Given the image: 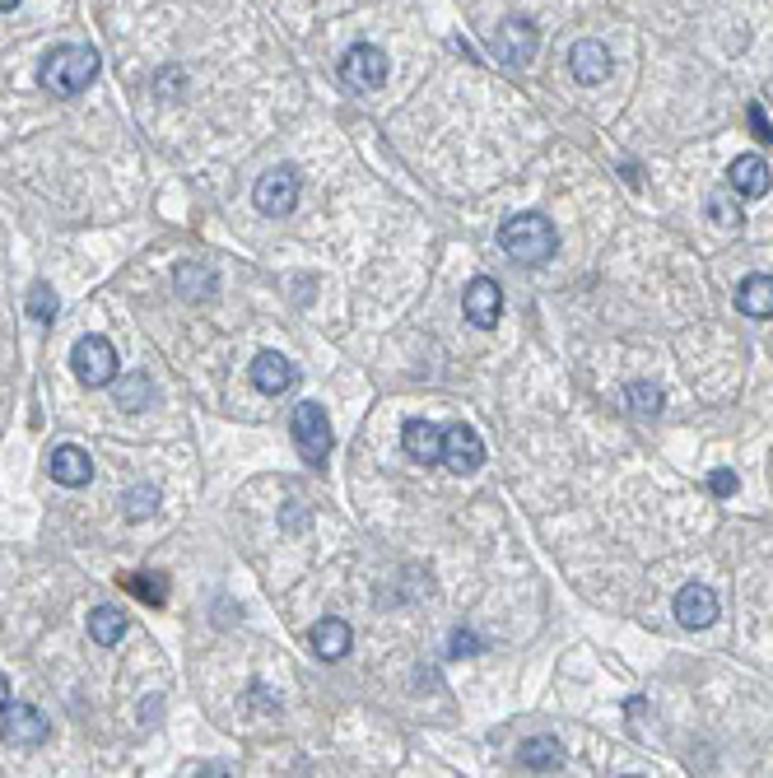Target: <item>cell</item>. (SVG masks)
Wrapping results in <instances>:
<instances>
[{
  "label": "cell",
  "mask_w": 773,
  "mask_h": 778,
  "mask_svg": "<svg viewBox=\"0 0 773 778\" xmlns=\"http://www.w3.org/2000/svg\"><path fill=\"white\" fill-rule=\"evenodd\" d=\"M499 247L518 266H545L554 257V247H560V233H554V224L541 210H518V215H508L499 224Z\"/></svg>",
  "instance_id": "obj_1"
},
{
  "label": "cell",
  "mask_w": 773,
  "mask_h": 778,
  "mask_svg": "<svg viewBox=\"0 0 773 778\" xmlns=\"http://www.w3.org/2000/svg\"><path fill=\"white\" fill-rule=\"evenodd\" d=\"M37 80H43L47 93H56V99H79L93 80H98V52L93 47H56L43 56V70H37Z\"/></svg>",
  "instance_id": "obj_2"
},
{
  "label": "cell",
  "mask_w": 773,
  "mask_h": 778,
  "mask_svg": "<svg viewBox=\"0 0 773 778\" xmlns=\"http://www.w3.org/2000/svg\"><path fill=\"white\" fill-rule=\"evenodd\" d=\"M289 434H294V447H299V457L308 466H327L335 434H331V420H327L322 405H317V401H299V405H294Z\"/></svg>",
  "instance_id": "obj_3"
},
{
  "label": "cell",
  "mask_w": 773,
  "mask_h": 778,
  "mask_svg": "<svg viewBox=\"0 0 773 778\" xmlns=\"http://www.w3.org/2000/svg\"><path fill=\"white\" fill-rule=\"evenodd\" d=\"M70 368L85 387H112L117 382V349L108 336H79L70 349Z\"/></svg>",
  "instance_id": "obj_4"
},
{
  "label": "cell",
  "mask_w": 773,
  "mask_h": 778,
  "mask_svg": "<svg viewBox=\"0 0 773 778\" xmlns=\"http://www.w3.org/2000/svg\"><path fill=\"white\" fill-rule=\"evenodd\" d=\"M489 47H494V56H499L504 66L518 70V66H531V62H537L541 33H537V24H531V19H504V24L494 29Z\"/></svg>",
  "instance_id": "obj_5"
},
{
  "label": "cell",
  "mask_w": 773,
  "mask_h": 778,
  "mask_svg": "<svg viewBox=\"0 0 773 778\" xmlns=\"http://www.w3.org/2000/svg\"><path fill=\"white\" fill-rule=\"evenodd\" d=\"M252 201H256V210H262V215L285 220L289 210L299 205V173H294L289 164L262 173V178H256V187H252Z\"/></svg>",
  "instance_id": "obj_6"
},
{
  "label": "cell",
  "mask_w": 773,
  "mask_h": 778,
  "mask_svg": "<svg viewBox=\"0 0 773 778\" xmlns=\"http://www.w3.org/2000/svg\"><path fill=\"white\" fill-rule=\"evenodd\" d=\"M341 80H345L354 93L383 89V85H387V52H383V47H373V43L350 47V52L341 56Z\"/></svg>",
  "instance_id": "obj_7"
},
{
  "label": "cell",
  "mask_w": 773,
  "mask_h": 778,
  "mask_svg": "<svg viewBox=\"0 0 773 778\" xmlns=\"http://www.w3.org/2000/svg\"><path fill=\"white\" fill-rule=\"evenodd\" d=\"M47 732H52V723L43 718V709H33V704H14L10 699L5 713H0V742L5 746H19V751L43 746Z\"/></svg>",
  "instance_id": "obj_8"
},
{
  "label": "cell",
  "mask_w": 773,
  "mask_h": 778,
  "mask_svg": "<svg viewBox=\"0 0 773 778\" xmlns=\"http://www.w3.org/2000/svg\"><path fill=\"white\" fill-rule=\"evenodd\" d=\"M443 466L457 476H471L485 466V443L475 430H466V424H452V430H443Z\"/></svg>",
  "instance_id": "obj_9"
},
{
  "label": "cell",
  "mask_w": 773,
  "mask_h": 778,
  "mask_svg": "<svg viewBox=\"0 0 773 778\" xmlns=\"http://www.w3.org/2000/svg\"><path fill=\"white\" fill-rule=\"evenodd\" d=\"M564 62H568V75L578 85L610 80V52H606V43H597V37H578V43H568Z\"/></svg>",
  "instance_id": "obj_10"
},
{
  "label": "cell",
  "mask_w": 773,
  "mask_h": 778,
  "mask_svg": "<svg viewBox=\"0 0 773 778\" xmlns=\"http://www.w3.org/2000/svg\"><path fill=\"white\" fill-rule=\"evenodd\" d=\"M671 611H676V620L685 630H708L713 620H718V592H713L708 582H685Z\"/></svg>",
  "instance_id": "obj_11"
},
{
  "label": "cell",
  "mask_w": 773,
  "mask_h": 778,
  "mask_svg": "<svg viewBox=\"0 0 773 778\" xmlns=\"http://www.w3.org/2000/svg\"><path fill=\"white\" fill-rule=\"evenodd\" d=\"M462 308H466V322H475L481 332H489V326H499V318H504V289L494 285L489 276L471 280L466 294H462Z\"/></svg>",
  "instance_id": "obj_12"
},
{
  "label": "cell",
  "mask_w": 773,
  "mask_h": 778,
  "mask_svg": "<svg viewBox=\"0 0 773 778\" xmlns=\"http://www.w3.org/2000/svg\"><path fill=\"white\" fill-rule=\"evenodd\" d=\"M727 187L737 191V197H746V201H760V197H769V187H773V168L760 159V154H737L731 168H727Z\"/></svg>",
  "instance_id": "obj_13"
},
{
  "label": "cell",
  "mask_w": 773,
  "mask_h": 778,
  "mask_svg": "<svg viewBox=\"0 0 773 778\" xmlns=\"http://www.w3.org/2000/svg\"><path fill=\"white\" fill-rule=\"evenodd\" d=\"M294 382H299V368H294V359L275 355V349H266V355H256V359H252V387H256V392L285 397Z\"/></svg>",
  "instance_id": "obj_14"
},
{
  "label": "cell",
  "mask_w": 773,
  "mask_h": 778,
  "mask_svg": "<svg viewBox=\"0 0 773 778\" xmlns=\"http://www.w3.org/2000/svg\"><path fill=\"white\" fill-rule=\"evenodd\" d=\"M47 471H52L56 485H66V490H79V485H89V480H93V462H89L85 447L62 443V447H52Z\"/></svg>",
  "instance_id": "obj_15"
},
{
  "label": "cell",
  "mask_w": 773,
  "mask_h": 778,
  "mask_svg": "<svg viewBox=\"0 0 773 778\" xmlns=\"http://www.w3.org/2000/svg\"><path fill=\"white\" fill-rule=\"evenodd\" d=\"M401 447H406L410 462L439 466L443 462V430H439V424H429V420H410L401 430Z\"/></svg>",
  "instance_id": "obj_16"
},
{
  "label": "cell",
  "mask_w": 773,
  "mask_h": 778,
  "mask_svg": "<svg viewBox=\"0 0 773 778\" xmlns=\"http://www.w3.org/2000/svg\"><path fill=\"white\" fill-rule=\"evenodd\" d=\"M350 648H354V634H350L345 620L327 615V620H317V625H312V653L322 657V663H341Z\"/></svg>",
  "instance_id": "obj_17"
},
{
  "label": "cell",
  "mask_w": 773,
  "mask_h": 778,
  "mask_svg": "<svg viewBox=\"0 0 773 778\" xmlns=\"http://www.w3.org/2000/svg\"><path fill=\"white\" fill-rule=\"evenodd\" d=\"M518 765L531 769V774H554V769L564 765L560 736H527V742L518 746Z\"/></svg>",
  "instance_id": "obj_18"
},
{
  "label": "cell",
  "mask_w": 773,
  "mask_h": 778,
  "mask_svg": "<svg viewBox=\"0 0 773 778\" xmlns=\"http://www.w3.org/2000/svg\"><path fill=\"white\" fill-rule=\"evenodd\" d=\"M173 285H177V294H183L187 303H210L214 299V270L210 266H196V262H183L173 270Z\"/></svg>",
  "instance_id": "obj_19"
},
{
  "label": "cell",
  "mask_w": 773,
  "mask_h": 778,
  "mask_svg": "<svg viewBox=\"0 0 773 778\" xmlns=\"http://www.w3.org/2000/svg\"><path fill=\"white\" fill-rule=\"evenodd\" d=\"M737 308L746 318H773V276H746L737 285Z\"/></svg>",
  "instance_id": "obj_20"
},
{
  "label": "cell",
  "mask_w": 773,
  "mask_h": 778,
  "mask_svg": "<svg viewBox=\"0 0 773 778\" xmlns=\"http://www.w3.org/2000/svg\"><path fill=\"white\" fill-rule=\"evenodd\" d=\"M89 638H93L98 648L122 644V638H126V615L117 611V607H98V611L89 615Z\"/></svg>",
  "instance_id": "obj_21"
},
{
  "label": "cell",
  "mask_w": 773,
  "mask_h": 778,
  "mask_svg": "<svg viewBox=\"0 0 773 778\" xmlns=\"http://www.w3.org/2000/svg\"><path fill=\"white\" fill-rule=\"evenodd\" d=\"M629 415H639V420H648V415H662V387L658 382H629Z\"/></svg>",
  "instance_id": "obj_22"
},
{
  "label": "cell",
  "mask_w": 773,
  "mask_h": 778,
  "mask_svg": "<svg viewBox=\"0 0 773 778\" xmlns=\"http://www.w3.org/2000/svg\"><path fill=\"white\" fill-rule=\"evenodd\" d=\"M150 397H154V382L145 378V374H131L122 387H117V405H122V411H145L150 405Z\"/></svg>",
  "instance_id": "obj_23"
},
{
  "label": "cell",
  "mask_w": 773,
  "mask_h": 778,
  "mask_svg": "<svg viewBox=\"0 0 773 778\" xmlns=\"http://www.w3.org/2000/svg\"><path fill=\"white\" fill-rule=\"evenodd\" d=\"M122 588H126L131 597L150 601V607H164V601H168V582H164V578H154V574H126V578H122Z\"/></svg>",
  "instance_id": "obj_24"
},
{
  "label": "cell",
  "mask_w": 773,
  "mask_h": 778,
  "mask_svg": "<svg viewBox=\"0 0 773 778\" xmlns=\"http://www.w3.org/2000/svg\"><path fill=\"white\" fill-rule=\"evenodd\" d=\"M708 220L718 224V229H727V233H737L741 224H746V215H741V205L731 201V197H722V191H713L708 197Z\"/></svg>",
  "instance_id": "obj_25"
},
{
  "label": "cell",
  "mask_w": 773,
  "mask_h": 778,
  "mask_svg": "<svg viewBox=\"0 0 773 778\" xmlns=\"http://www.w3.org/2000/svg\"><path fill=\"white\" fill-rule=\"evenodd\" d=\"M56 294H52V285H33L29 289V318L33 322H56Z\"/></svg>",
  "instance_id": "obj_26"
},
{
  "label": "cell",
  "mask_w": 773,
  "mask_h": 778,
  "mask_svg": "<svg viewBox=\"0 0 773 778\" xmlns=\"http://www.w3.org/2000/svg\"><path fill=\"white\" fill-rule=\"evenodd\" d=\"M154 503H158V490H154V485H135V490H126L122 509H126V518H150V513H154Z\"/></svg>",
  "instance_id": "obj_27"
},
{
  "label": "cell",
  "mask_w": 773,
  "mask_h": 778,
  "mask_svg": "<svg viewBox=\"0 0 773 778\" xmlns=\"http://www.w3.org/2000/svg\"><path fill=\"white\" fill-rule=\"evenodd\" d=\"M481 648H485V644H481V638H475L471 630H452V634H448V653H452V657H475Z\"/></svg>",
  "instance_id": "obj_28"
},
{
  "label": "cell",
  "mask_w": 773,
  "mask_h": 778,
  "mask_svg": "<svg viewBox=\"0 0 773 778\" xmlns=\"http://www.w3.org/2000/svg\"><path fill=\"white\" fill-rule=\"evenodd\" d=\"M746 122H750V131H755V141H760V145H773V122H769V112H764L760 103H750Z\"/></svg>",
  "instance_id": "obj_29"
},
{
  "label": "cell",
  "mask_w": 773,
  "mask_h": 778,
  "mask_svg": "<svg viewBox=\"0 0 773 778\" xmlns=\"http://www.w3.org/2000/svg\"><path fill=\"white\" fill-rule=\"evenodd\" d=\"M708 490H713V494H722V499H727V494H737V476H731V471H713V476H708Z\"/></svg>",
  "instance_id": "obj_30"
},
{
  "label": "cell",
  "mask_w": 773,
  "mask_h": 778,
  "mask_svg": "<svg viewBox=\"0 0 773 778\" xmlns=\"http://www.w3.org/2000/svg\"><path fill=\"white\" fill-rule=\"evenodd\" d=\"M10 699H14V690H10V680L0 676V713H5V704H10Z\"/></svg>",
  "instance_id": "obj_31"
},
{
  "label": "cell",
  "mask_w": 773,
  "mask_h": 778,
  "mask_svg": "<svg viewBox=\"0 0 773 778\" xmlns=\"http://www.w3.org/2000/svg\"><path fill=\"white\" fill-rule=\"evenodd\" d=\"M19 5V0H0V14H5V10H14Z\"/></svg>",
  "instance_id": "obj_32"
}]
</instances>
